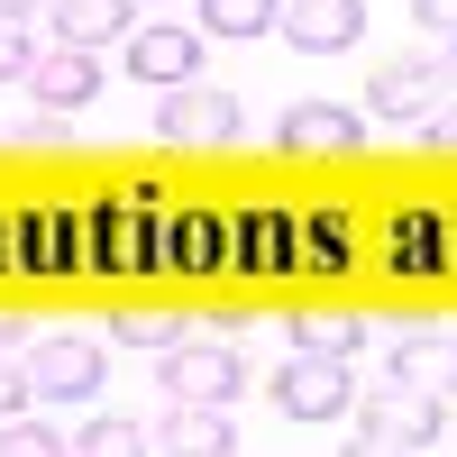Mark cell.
<instances>
[{"label":"cell","mask_w":457,"mask_h":457,"mask_svg":"<svg viewBox=\"0 0 457 457\" xmlns=\"http://www.w3.org/2000/svg\"><path fill=\"white\" fill-rule=\"evenodd\" d=\"M156 137L165 146H228V137H238V92L202 83V73H193V83H165L156 92Z\"/></svg>","instance_id":"obj_1"},{"label":"cell","mask_w":457,"mask_h":457,"mask_svg":"<svg viewBox=\"0 0 457 457\" xmlns=\"http://www.w3.org/2000/svg\"><path fill=\"white\" fill-rule=\"evenodd\" d=\"M238 385H247V366H238V348H228V338L193 329V338H174V348H165V394H174V403H211V411H228V403H238Z\"/></svg>","instance_id":"obj_2"},{"label":"cell","mask_w":457,"mask_h":457,"mask_svg":"<svg viewBox=\"0 0 457 457\" xmlns=\"http://www.w3.org/2000/svg\"><path fill=\"white\" fill-rule=\"evenodd\" d=\"M92 394H101V348L92 338L55 329V338L28 348V403H92Z\"/></svg>","instance_id":"obj_3"},{"label":"cell","mask_w":457,"mask_h":457,"mask_svg":"<svg viewBox=\"0 0 457 457\" xmlns=\"http://www.w3.org/2000/svg\"><path fill=\"white\" fill-rule=\"evenodd\" d=\"M348 403H357L348 357H293V366L275 375V411H284V421H338Z\"/></svg>","instance_id":"obj_4"},{"label":"cell","mask_w":457,"mask_h":457,"mask_svg":"<svg viewBox=\"0 0 457 457\" xmlns=\"http://www.w3.org/2000/svg\"><path fill=\"white\" fill-rule=\"evenodd\" d=\"M366 430H375V439H403V448H439V439H448V403H439V394H411V385L385 375V385L366 394Z\"/></svg>","instance_id":"obj_5"},{"label":"cell","mask_w":457,"mask_h":457,"mask_svg":"<svg viewBox=\"0 0 457 457\" xmlns=\"http://www.w3.org/2000/svg\"><path fill=\"white\" fill-rule=\"evenodd\" d=\"M275 28H284V46H302V55H348L366 37V0H284Z\"/></svg>","instance_id":"obj_6"},{"label":"cell","mask_w":457,"mask_h":457,"mask_svg":"<svg viewBox=\"0 0 457 457\" xmlns=\"http://www.w3.org/2000/svg\"><path fill=\"white\" fill-rule=\"evenodd\" d=\"M146 457H238V430L211 403H165V421L146 430Z\"/></svg>","instance_id":"obj_7"},{"label":"cell","mask_w":457,"mask_h":457,"mask_svg":"<svg viewBox=\"0 0 457 457\" xmlns=\"http://www.w3.org/2000/svg\"><path fill=\"white\" fill-rule=\"evenodd\" d=\"M275 146L284 156H357V110L348 101H293L275 120Z\"/></svg>","instance_id":"obj_8"},{"label":"cell","mask_w":457,"mask_h":457,"mask_svg":"<svg viewBox=\"0 0 457 457\" xmlns=\"http://www.w3.org/2000/svg\"><path fill=\"white\" fill-rule=\"evenodd\" d=\"M19 83L37 92V110H64V120H73V110H83V101L101 92V64H92L83 46H37Z\"/></svg>","instance_id":"obj_9"},{"label":"cell","mask_w":457,"mask_h":457,"mask_svg":"<svg viewBox=\"0 0 457 457\" xmlns=\"http://www.w3.org/2000/svg\"><path fill=\"white\" fill-rule=\"evenodd\" d=\"M448 375H457V357H448V320H439V312H430V320H403V338H394V385L448 403Z\"/></svg>","instance_id":"obj_10"},{"label":"cell","mask_w":457,"mask_h":457,"mask_svg":"<svg viewBox=\"0 0 457 457\" xmlns=\"http://www.w3.org/2000/svg\"><path fill=\"white\" fill-rule=\"evenodd\" d=\"M129 73H137V83H193V73H202V37L193 28H129Z\"/></svg>","instance_id":"obj_11"},{"label":"cell","mask_w":457,"mask_h":457,"mask_svg":"<svg viewBox=\"0 0 457 457\" xmlns=\"http://www.w3.org/2000/svg\"><path fill=\"white\" fill-rule=\"evenodd\" d=\"M366 101L385 110V120H421L430 101H448V64H439V55H430V64H385Z\"/></svg>","instance_id":"obj_12"},{"label":"cell","mask_w":457,"mask_h":457,"mask_svg":"<svg viewBox=\"0 0 457 457\" xmlns=\"http://www.w3.org/2000/svg\"><path fill=\"white\" fill-rule=\"evenodd\" d=\"M129 10H137V0H55V46H110V37H129Z\"/></svg>","instance_id":"obj_13"},{"label":"cell","mask_w":457,"mask_h":457,"mask_svg":"<svg viewBox=\"0 0 457 457\" xmlns=\"http://www.w3.org/2000/svg\"><path fill=\"white\" fill-rule=\"evenodd\" d=\"M110 338H120V348H174L183 320L156 312V302H120V312H110Z\"/></svg>","instance_id":"obj_14"},{"label":"cell","mask_w":457,"mask_h":457,"mask_svg":"<svg viewBox=\"0 0 457 457\" xmlns=\"http://www.w3.org/2000/svg\"><path fill=\"white\" fill-rule=\"evenodd\" d=\"M293 348L302 357H357V320L348 312H302L293 320Z\"/></svg>","instance_id":"obj_15"},{"label":"cell","mask_w":457,"mask_h":457,"mask_svg":"<svg viewBox=\"0 0 457 457\" xmlns=\"http://www.w3.org/2000/svg\"><path fill=\"white\" fill-rule=\"evenodd\" d=\"M394 228H403V238H394V265H403V275H421V265H448V238H439L448 220L411 211V220H394Z\"/></svg>","instance_id":"obj_16"},{"label":"cell","mask_w":457,"mask_h":457,"mask_svg":"<svg viewBox=\"0 0 457 457\" xmlns=\"http://www.w3.org/2000/svg\"><path fill=\"white\" fill-rule=\"evenodd\" d=\"M275 10H284V0H202L211 37H265V28H275Z\"/></svg>","instance_id":"obj_17"},{"label":"cell","mask_w":457,"mask_h":457,"mask_svg":"<svg viewBox=\"0 0 457 457\" xmlns=\"http://www.w3.org/2000/svg\"><path fill=\"white\" fill-rule=\"evenodd\" d=\"M64 457H146V430H137V421H92Z\"/></svg>","instance_id":"obj_18"},{"label":"cell","mask_w":457,"mask_h":457,"mask_svg":"<svg viewBox=\"0 0 457 457\" xmlns=\"http://www.w3.org/2000/svg\"><path fill=\"white\" fill-rule=\"evenodd\" d=\"M0 457H64V439L46 421H28V411H10V421H0Z\"/></svg>","instance_id":"obj_19"},{"label":"cell","mask_w":457,"mask_h":457,"mask_svg":"<svg viewBox=\"0 0 457 457\" xmlns=\"http://www.w3.org/2000/svg\"><path fill=\"white\" fill-rule=\"evenodd\" d=\"M174 228H183V247H174L183 265H220V256H228V238H220V220H202V211H193V220H174Z\"/></svg>","instance_id":"obj_20"},{"label":"cell","mask_w":457,"mask_h":457,"mask_svg":"<svg viewBox=\"0 0 457 457\" xmlns=\"http://www.w3.org/2000/svg\"><path fill=\"white\" fill-rule=\"evenodd\" d=\"M312 228H320V238H312V247H293V256H312V265H348V220H338V211H320Z\"/></svg>","instance_id":"obj_21"},{"label":"cell","mask_w":457,"mask_h":457,"mask_svg":"<svg viewBox=\"0 0 457 457\" xmlns=\"http://www.w3.org/2000/svg\"><path fill=\"white\" fill-rule=\"evenodd\" d=\"M28 55H37V28H28V19H0V83L28 73Z\"/></svg>","instance_id":"obj_22"},{"label":"cell","mask_w":457,"mask_h":457,"mask_svg":"<svg viewBox=\"0 0 457 457\" xmlns=\"http://www.w3.org/2000/svg\"><path fill=\"white\" fill-rule=\"evenodd\" d=\"M411 19H421L430 46H448V37H457V0H411Z\"/></svg>","instance_id":"obj_23"},{"label":"cell","mask_w":457,"mask_h":457,"mask_svg":"<svg viewBox=\"0 0 457 457\" xmlns=\"http://www.w3.org/2000/svg\"><path fill=\"white\" fill-rule=\"evenodd\" d=\"M19 137H28V146H64V156H73V129H64V110H37V120H19Z\"/></svg>","instance_id":"obj_24"},{"label":"cell","mask_w":457,"mask_h":457,"mask_svg":"<svg viewBox=\"0 0 457 457\" xmlns=\"http://www.w3.org/2000/svg\"><path fill=\"white\" fill-rule=\"evenodd\" d=\"M421 146H430V156H448V146H457V110H448V101L421 110Z\"/></svg>","instance_id":"obj_25"},{"label":"cell","mask_w":457,"mask_h":457,"mask_svg":"<svg viewBox=\"0 0 457 457\" xmlns=\"http://www.w3.org/2000/svg\"><path fill=\"white\" fill-rule=\"evenodd\" d=\"M10 411H28V366L0 357V421H10Z\"/></svg>","instance_id":"obj_26"},{"label":"cell","mask_w":457,"mask_h":457,"mask_svg":"<svg viewBox=\"0 0 457 457\" xmlns=\"http://www.w3.org/2000/svg\"><path fill=\"white\" fill-rule=\"evenodd\" d=\"M338 457H421V448H403V439H375V430H366L357 448H338Z\"/></svg>","instance_id":"obj_27"},{"label":"cell","mask_w":457,"mask_h":457,"mask_svg":"<svg viewBox=\"0 0 457 457\" xmlns=\"http://www.w3.org/2000/svg\"><path fill=\"white\" fill-rule=\"evenodd\" d=\"M37 10H46V0H0V19H37Z\"/></svg>","instance_id":"obj_28"},{"label":"cell","mask_w":457,"mask_h":457,"mask_svg":"<svg viewBox=\"0 0 457 457\" xmlns=\"http://www.w3.org/2000/svg\"><path fill=\"white\" fill-rule=\"evenodd\" d=\"M0 348H19V312H0Z\"/></svg>","instance_id":"obj_29"}]
</instances>
